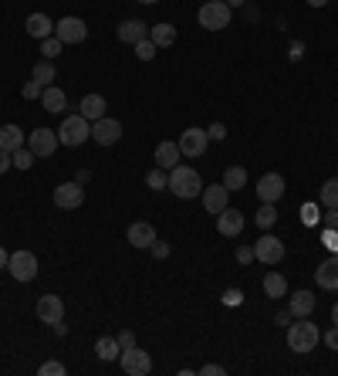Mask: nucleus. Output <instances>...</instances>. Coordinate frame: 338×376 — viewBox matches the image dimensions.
Returning <instances> with one entry per match:
<instances>
[{
  "label": "nucleus",
  "instance_id": "obj_54",
  "mask_svg": "<svg viewBox=\"0 0 338 376\" xmlns=\"http://www.w3.org/2000/svg\"><path fill=\"white\" fill-rule=\"evenodd\" d=\"M332 322H335V326H338V302H335V305H332Z\"/></svg>",
  "mask_w": 338,
  "mask_h": 376
},
{
  "label": "nucleus",
  "instance_id": "obj_20",
  "mask_svg": "<svg viewBox=\"0 0 338 376\" xmlns=\"http://www.w3.org/2000/svg\"><path fill=\"white\" fill-rule=\"evenodd\" d=\"M119 38H122L125 45H136V41H142V38H149V24H142V21H136V17H129V21L119 24Z\"/></svg>",
  "mask_w": 338,
  "mask_h": 376
},
{
  "label": "nucleus",
  "instance_id": "obj_48",
  "mask_svg": "<svg viewBox=\"0 0 338 376\" xmlns=\"http://www.w3.org/2000/svg\"><path fill=\"white\" fill-rule=\"evenodd\" d=\"M200 376H223V366H216V363H206L200 370Z\"/></svg>",
  "mask_w": 338,
  "mask_h": 376
},
{
  "label": "nucleus",
  "instance_id": "obj_28",
  "mask_svg": "<svg viewBox=\"0 0 338 376\" xmlns=\"http://www.w3.org/2000/svg\"><path fill=\"white\" fill-rule=\"evenodd\" d=\"M318 204H322L325 210L338 207V176H332V180H325L322 183V190H318Z\"/></svg>",
  "mask_w": 338,
  "mask_h": 376
},
{
  "label": "nucleus",
  "instance_id": "obj_7",
  "mask_svg": "<svg viewBox=\"0 0 338 376\" xmlns=\"http://www.w3.org/2000/svg\"><path fill=\"white\" fill-rule=\"evenodd\" d=\"M54 38H62V45H81L88 38V24L81 17H62L54 24Z\"/></svg>",
  "mask_w": 338,
  "mask_h": 376
},
{
  "label": "nucleus",
  "instance_id": "obj_53",
  "mask_svg": "<svg viewBox=\"0 0 338 376\" xmlns=\"http://www.w3.org/2000/svg\"><path fill=\"white\" fill-rule=\"evenodd\" d=\"M328 0H308V7H325Z\"/></svg>",
  "mask_w": 338,
  "mask_h": 376
},
{
  "label": "nucleus",
  "instance_id": "obj_44",
  "mask_svg": "<svg viewBox=\"0 0 338 376\" xmlns=\"http://www.w3.org/2000/svg\"><path fill=\"white\" fill-rule=\"evenodd\" d=\"M206 136H210V139H227V125H223V123H214L210 129H206Z\"/></svg>",
  "mask_w": 338,
  "mask_h": 376
},
{
  "label": "nucleus",
  "instance_id": "obj_21",
  "mask_svg": "<svg viewBox=\"0 0 338 376\" xmlns=\"http://www.w3.org/2000/svg\"><path fill=\"white\" fill-rule=\"evenodd\" d=\"M24 28H28V34H31V38L45 41V38H51V34H54V21H51L47 14H31L28 21H24Z\"/></svg>",
  "mask_w": 338,
  "mask_h": 376
},
{
  "label": "nucleus",
  "instance_id": "obj_12",
  "mask_svg": "<svg viewBox=\"0 0 338 376\" xmlns=\"http://www.w3.org/2000/svg\"><path fill=\"white\" fill-rule=\"evenodd\" d=\"M284 258V244L277 241L274 234H264L257 244H254V261H264V265H277Z\"/></svg>",
  "mask_w": 338,
  "mask_h": 376
},
{
  "label": "nucleus",
  "instance_id": "obj_9",
  "mask_svg": "<svg viewBox=\"0 0 338 376\" xmlns=\"http://www.w3.org/2000/svg\"><path fill=\"white\" fill-rule=\"evenodd\" d=\"M206 142H210L206 129H197V125H193V129H186L183 136H180V153L190 159H197L206 153Z\"/></svg>",
  "mask_w": 338,
  "mask_h": 376
},
{
  "label": "nucleus",
  "instance_id": "obj_34",
  "mask_svg": "<svg viewBox=\"0 0 338 376\" xmlns=\"http://www.w3.org/2000/svg\"><path fill=\"white\" fill-rule=\"evenodd\" d=\"M156 51H159V47L153 45V38H142V41H136V58H139V62H153Z\"/></svg>",
  "mask_w": 338,
  "mask_h": 376
},
{
  "label": "nucleus",
  "instance_id": "obj_56",
  "mask_svg": "<svg viewBox=\"0 0 338 376\" xmlns=\"http://www.w3.org/2000/svg\"><path fill=\"white\" fill-rule=\"evenodd\" d=\"M139 4H159V0H139Z\"/></svg>",
  "mask_w": 338,
  "mask_h": 376
},
{
  "label": "nucleus",
  "instance_id": "obj_22",
  "mask_svg": "<svg viewBox=\"0 0 338 376\" xmlns=\"http://www.w3.org/2000/svg\"><path fill=\"white\" fill-rule=\"evenodd\" d=\"M78 112H81L88 123H98V119L105 115V95H95V92L85 95V98H81V106H78Z\"/></svg>",
  "mask_w": 338,
  "mask_h": 376
},
{
  "label": "nucleus",
  "instance_id": "obj_11",
  "mask_svg": "<svg viewBox=\"0 0 338 376\" xmlns=\"http://www.w3.org/2000/svg\"><path fill=\"white\" fill-rule=\"evenodd\" d=\"M24 146L31 149L34 156H51V153L58 149V132H54V129H34Z\"/></svg>",
  "mask_w": 338,
  "mask_h": 376
},
{
  "label": "nucleus",
  "instance_id": "obj_30",
  "mask_svg": "<svg viewBox=\"0 0 338 376\" xmlns=\"http://www.w3.org/2000/svg\"><path fill=\"white\" fill-rule=\"evenodd\" d=\"M31 79L37 81V85H41V89H47V85H51V81H54V62H37L31 68Z\"/></svg>",
  "mask_w": 338,
  "mask_h": 376
},
{
  "label": "nucleus",
  "instance_id": "obj_33",
  "mask_svg": "<svg viewBox=\"0 0 338 376\" xmlns=\"http://www.w3.org/2000/svg\"><path fill=\"white\" fill-rule=\"evenodd\" d=\"M146 183H149V190H166L169 187V173L163 170V166H156V170L146 173Z\"/></svg>",
  "mask_w": 338,
  "mask_h": 376
},
{
  "label": "nucleus",
  "instance_id": "obj_26",
  "mask_svg": "<svg viewBox=\"0 0 338 376\" xmlns=\"http://www.w3.org/2000/svg\"><path fill=\"white\" fill-rule=\"evenodd\" d=\"M95 353H98V360L115 363L119 356H122V346H119V339H115V336H102V339L95 343Z\"/></svg>",
  "mask_w": 338,
  "mask_h": 376
},
{
  "label": "nucleus",
  "instance_id": "obj_37",
  "mask_svg": "<svg viewBox=\"0 0 338 376\" xmlns=\"http://www.w3.org/2000/svg\"><path fill=\"white\" fill-rule=\"evenodd\" d=\"M318 204H301V224H305V227H315V224H318Z\"/></svg>",
  "mask_w": 338,
  "mask_h": 376
},
{
  "label": "nucleus",
  "instance_id": "obj_42",
  "mask_svg": "<svg viewBox=\"0 0 338 376\" xmlns=\"http://www.w3.org/2000/svg\"><path fill=\"white\" fill-rule=\"evenodd\" d=\"M115 339H119V346H122V349H132V346H139L136 343V332H132V329H122L119 336H115Z\"/></svg>",
  "mask_w": 338,
  "mask_h": 376
},
{
  "label": "nucleus",
  "instance_id": "obj_38",
  "mask_svg": "<svg viewBox=\"0 0 338 376\" xmlns=\"http://www.w3.org/2000/svg\"><path fill=\"white\" fill-rule=\"evenodd\" d=\"M322 244H325L328 251H332V254H338V231L325 227V231H322Z\"/></svg>",
  "mask_w": 338,
  "mask_h": 376
},
{
  "label": "nucleus",
  "instance_id": "obj_15",
  "mask_svg": "<svg viewBox=\"0 0 338 376\" xmlns=\"http://www.w3.org/2000/svg\"><path fill=\"white\" fill-rule=\"evenodd\" d=\"M216 231L223 237H237L244 231V214L240 210H233V207H223L220 214H216Z\"/></svg>",
  "mask_w": 338,
  "mask_h": 376
},
{
  "label": "nucleus",
  "instance_id": "obj_47",
  "mask_svg": "<svg viewBox=\"0 0 338 376\" xmlns=\"http://www.w3.org/2000/svg\"><path fill=\"white\" fill-rule=\"evenodd\" d=\"M325 227H332V231H338V207H332V210H325Z\"/></svg>",
  "mask_w": 338,
  "mask_h": 376
},
{
  "label": "nucleus",
  "instance_id": "obj_14",
  "mask_svg": "<svg viewBox=\"0 0 338 376\" xmlns=\"http://www.w3.org/2000/svg\"><path fill=\"white\" fill-rule=\"evenodd\" d=\"M54 204L62 207V210H78V207L85 204V190H81V183H62V187L54 190Z\"/></svg>",
  "mask_w": 338,
  "mask_h": 376
},
{
  "label": "nucleus",
  "instance_id": "obj_45",
  "mask_svg": "<svg viewBox=\"0 0 338 376\" xmlns=\"http://www.w3.org/2000/svg\"><path fill=\"white\" fill-rule=\"evenodd\" d=\"M156 254V258H159V261H163V258H169V244H163V241H159V237H156L153 241V248H149Z\"/></svg>",
  "mask_w": 338,
  "mask_h": 376
},
{
  "label": "nucleus",
  "instance_id": "obj_5",
  "mask_svg": "<svg viewBox=\"0 0 338 376\" xmlns=\"http://www.w3.org/2000/svg\"><path fill=\"white\" fill-rule=\"evenodd\" d=\"M7 271L14 282H34L37 278V258L34 251H14L11 261H7Z\"/></svg>",
  "mask_w": 338,
  "mask_h": 376
},
{
  "label": "nucleus",
  "instance_id": "obj_27",
  "mask_svg": "<svg viewBox=\"0 0 338 376\" xmlns=\"http://www.w3.org/2000/svg\"><path fill=\"white\" fill-rule=\"evenodd\" d=\"M264 295L267 298H284L288 295V282H284L281 271H267V275H264Z\"/></svg>",
  "mask_w": 338,
  "mask_h": 376
},
{
  "label": "nucleus",
  "instance_id": "obj_16",
  "mask_svg": "<svg viewBox=\"0 0 338 376\" xmlns=\"http://www.w3.org/2000/svg\"><path fill=\"white\" fill-rule=\"evenodd\" d=\"M315 282L322 288H328V292H338V254L325 258L322 265L315 268Z\"/></svg>",
  "mask_w": 338,
  "mask_h": 376
},
{
  "label": "nucleus",
  "instance_id": "obj_49",
  "mask_svg": "<svg viewBox=\"0 0 338 376\" xmlns=\"http://www.w3.org/2000/svg\"><path fill=\"white\" fill-rule=\"evenodd\" d=\"M7 166H14V156L0 149V173H7Z\"/></svg>",
  "mask_w": 338,
  "mask_h": 376
},
{
  "label": "nucleus",
  "instance_id": "obj_1",
  "mask_svg": "<svg viewBox=\"0 0 338 376\" xmlns=\"http://www.w3.org/2000/svg\"><path fill=\"white\" fill-rule=\"evenodd\" d=\"M169 190H173L180 200H193L197 193H203L200 173L193 170V166H186V163L173 166V170H169Z\"/></svg>",
  "mask_w": 338,
  "mask_h": 376
},
{
  "label": "nucleus",
  "instance_id": "obj_13",
  "mask_svg": "<svg viewBox=\"0 0 338 376\" xmlns=\"http://www.w3.org/2000/svg\"><path fill=\"white\" fill-rule=\"evenodd\" d=\"M257 197H261L264 204H277L284 197V176L281 173H264L261 180H257Z\"/></svg>",
  "mask_w": 338,
  "mask_h": 376
},
{
  "label": "nucleus",
  "instance_id": "obj_35",
  "mask_svg": "<svg viewBox=\"0 0 338 376\" xmlns=\"http://www.w3.org/2000/svg\"><path fill=\"white\" fill-rule=\"evenodd\" d=\"M41 55H45L47 62H51V58H58V55H62V38H54V34L45 38V41H41Z\"/></svg>",
  "mask_w": 338,
  "mask_h": 376
},
{
  "label": "nucleus",
  "instance_id": "obj_36",
  "mask_svg": "<svg viewBox=\"0 0 338 376\" xmlns=\"http://www.w3.org/2000/svg\"><path fill=\"white\" fill-rule=\"evenodd\" d=\"M11 156H14L17 170H31V166H34V153L28 149V146H21V149H17V153H11Z\"/></svg>",
  "mask_w": 338,
  "mask_h": 376
},
{
  "label": "nucleus",
  "instance_id": "obj_46",
  "mask_svg": "<svg viewBox=\"0 0 338 376\" xmlns=\"http://www.w3.org/2000/svg\"><path fill=\"white\" fill-rule=\"evenodd\" d=\"M237 261H240V265H250V261H254V248H237Z\"/></svg>",
  "mask_w": 338,
  "mask_h": 376
},
{
  "label": "nucleus",
  "instance_id": "obj_52",
  "mask_svg": "<svg viewBox=\"0 0 338 376\" xmlns=\"http://www.w3.org/2000/svg\"><path fill=\"white\" fill-rule=\"evenodd\" d=\"M7 261H11V254H7V251L0 248V268H7Z\"/></svg>",
  "mask_w": 338,
  "mask_h": 376
},
{
  "label": "nucleus",
  "instance_id": "obj_17",
  "mask_svg": "<svg viewBox=\"0 0 338 376\" xmlns=\"http://www.w3.org/2000/svg\"><path fill=\"white\" fill-rule=\"evenodd\" d=\"M203 207H206V214H220L223 207H227V197H231V190L223 187V183H214V187H203Z\"/></svg>",
  "mask_w": 338,
  "mask_h": 376
},
{
  "label": "nucleus",
  "instance_id": "obj_41",
  "mask_svg": "<svg viewBox=\"0 0 338 376\" xmlns=\"http://www.w3.org/2000/svg\"><path fill=\"white\" fill-rule=\"evenodd\" d=\"M41 95H45V89H41V85H37V81H28V85H24V98H28V102H34V98H41Z\"/></svg>",
  "mask_w": 338,
  "mask_h": 376
},
{
  "label": "nucleus",
  "instance_id": "obj_51",
  "mask_svg": "<svg viewBox=\"0 0 338 376\" xmlns=\"http://www.w3.org/2000/svg\"><path fill=\"white\" fill-rule=\"evenodd\" d=\"M291 319H294L291 312H281V315H277V326H288V322H291Z\"/></svg>",
  "mask_w": 338,
  "mask_h": 376
},
{
  "label": "nucleus",
  "instance_id": "obj_25",
  "mask_svg": "<svg viewBox=\"0 0 338 376\" xmlns=\"http://www.w3.org/2000/svg\"><path fill=\"white\" fill-rule=\"evenodd\" d=\"M41 102H45V112H54V115H62V109H68V95H64L58 85H47L45 95H41Z\"/></svg>",
  "mask_w": 338,
  "mask_h": 376
},
{
  "label": "nucleus",
  "instance_id": "obj_8",
  "mask_svg": "<svg viewBox=\"0 0 338 376\" xmlns=\"http://www.w3.org/2000/svg\"><path fill=\"white\" fill-rule=\"evenodd\" d=\"M92 139L98 142V146H115V142L122 139V123L102 115L98 123H92Z\"/></svg>",
  "mask_w": 338,
  "mask_h": 376
},
{
  "label": "nucleus",
  "instance_id": "obj_39",
  "mask_svg": "<svg viewBox=\"0 0 338 376\" xmlns=\"http://www.w3.org/2000/svg\"><path fill=\"white\" fill-rule=\"evenodd\" d=\"M37 373H41V376H64V363L51 360V363H45V366H41Z\"/></svg>",
  "mask_w": 338,
  "mask_h": 376
},
{
  "label": "nucleus",
  "instance_id": "obj_40",
  "mask_svg": "<svg viewBox=\"0 0 338 376\" xmlns=\"http://www.w3.org/2000/svg\"><path fill=\"white\" fill-rule=\"evenodd\" d=\"M240 302H244V292H240V288H227V292H223V305H231V309H237Z\"/></svg>",
  "mask_w": 338,
  "mask_h": 376
},
{
  "label": "nucleus",
  "instance_id": "obj_29",
  "mask_svg": "<svg viewBox=\"0 0 338 376\" xmlns=\"http://www.w3.org/2000/svg\"><path fill=\"white\" fill-rule=\"evenodd\" d=\"M149 38H153L156 47H169L176 41V28L173 24H156V28H149Z\"/></svg>",
  "mask_w": 338,
  "mask_h": 376
},
{
  "label": "nucleus",
  "instance_id": "obj_31",
  "mask_svg": "<svg viewBox=\"0 0 338 376\" xmlns=\"http://www.w3.org/2000/svg\"><path fill=\"white\" fill-rule=\"evenodd\" d=\"M223 187L231 190V193L233 190H244L247 187V170L244 166H231V170L223 173Z\"/></svg>",
  "mask_w": 338,
  "mask_h": 376
},
{
  "label": "nucleus",
  "instance_id": "obj_3",
  "mask_svg": "<svg viewBox=\"0 0 338 376\" xmlns=\"http://www.w3.org/2000/svg\"><path fill=\"white\" fill-rule=\"evenodd\" d=\"M231 14H233V7L227 0H206L200 7V14H197V21H200V28H206V31H223V28H231Z\"/></svg>",
  "mask_w": 338,
  "mask_h": 376
},
{
  "label": "nucleus",
  "instance_id": "obj_10",
  "mask_svg": "<svg viewBox=\"0 0 338 376\" xmlns=\"http://www.w3.org/2000/svg\"><path fill=\"white\" fill-rule=\"evenodd\" d=\"M37 319L41 322H47V326H58V322H64V302L62 295H41L37 298Z\"/></svg>",
  "mask_w": 338,
  "mask_h": 376
},
{
  "label": "nucleus",
  "instance_id": "obj_32",
  "mask_svg": "<svg viewBox=\"0 0 338 376\" xmlns=\"http://www.w3.org/2000/svg\"><path fill=\"white\" fill-rule=\"evenodd\" d=\"M257 227H261V231H271V227H274V220H277V207L274 204H264L261 210H257Z\"/></svg>",
  "mask_w": 338,
  "mask_h": 376
},
{
  "label": "nucleus",
  "instance_id": "obj_23",
  "mask_svg": "<svg viewBox=\"0 0 338 376\" xmlns=\"http://www.w3.org/2000/svg\"><path fill=\"white\" fill-rule=\"evenodd\" d=\"M24 142L28 139H24L21 125H0V149H4V153H17Z\"/></svg>",
  "mask_w": 338,
  "mask_h": 376
},
{
  "label": "nucleus",
  "instance_id": "obj_55",
  "mask_svg": "<svg viewBox=\"0 0 338 376\" xmlns=\"http://www.w3.org/2000/svg\"><path fill=\"white\" fill-rule=\"evenodd\" d=\"M227 4H231V7H244L247 0H227Z\"/></svg>",
  "mask_w": 338,
  "mask_h": 376
},
{
  "label": "nucleus",
  "instance_id": "obj_24",
  "mask_svg": "<svg viewBox=\"0 0 338 376\" xmlns=\"http://www.w3.org/2000/svg\"><path fill=\"white\" fill-rule=\"evenodd\" d=\"M288 312H291L294 319H308V315L315 312V295H311V292H294Z\"/></svg>",
  "mask_w": 338,
  "mask_h": 376
},
{
  "label": "nucleus",
  "instance_id": "obj_2",
  "mask_svg": "<svg viewBox=\"0 0 338 376\" xmlns=\"http://www.w3.org/2000/svg\"><path fill=\"white\" fill-rule=\"evenodd\" d=\"M318 343H322V332H318V326H315L311 319H298L294 326H288V349H291V353L305 356V353H311Z\"/></svg>",
  "mask_w": 338,
  "mask_h": 376
},
{
  "label": "nucleus",
  "instance_id": "obj_4",
  "mask_svg": "<svg viewBox=\"0 0 338 376\" xmlns=\"http://www.w3.org/2000/svg\"><path fill=\"white\" fill-rule=\"evenodd\" d=\"M88 136H92V123H88L81 112L62 119V129H58V142H62V146H81Z\"/></svg>",
  "mask_w": 338,
  "mask_h": 376
},
{
  "label": "nucleus",
  "instance_id": "obj_6",
  "mask_svg": "<svg viewBox=\"0 0 338 376\" xmlns=\"http://www.w3.org/2000/svg\"><path fill=\"white\" fill-rule=\"evenodd\" d=\"M119 363H122V370H125L129 376H149V373H153V360H149V353H146L142 346L122 349Z\"/></svg>",
  "mask_w": 338,
  "mask_h": 376
},
{
  "label": "nucleus",
  "instance_id": "obj_43",
  "mask_svg": "<svg viewBox=\"0 0 338 376\" xmlns=\"http://www.w3.org/2000/svg\"><path fill=\"white\" fill-rule=\"evenodd\" d=\"M322 343L328 346L332 353H338V326H335V329H328V332H325V336H322Z\"/></svg>",
  "mask_w": 338,
  "mask_h": 376
},
{
  "label": "nucleus",
  "instance_id": "obj_18",
  "mask_svg": "<svg viewBox=\"0 0 338 376\" xmlns=\"http://www.w3.org/2000/svg\"><path fill=\"white\" fill-rule=\"evenodd\" d=\"M129 244L132 248H153V241H156V227L153 224H146V220H139V224H132L129 227Z\"/></svg>",
  "mask_w": 338,
  "mask_h": 376
},
{
  "label": "nucleus",
  "instance_id": "obj_19",
  "mask_svg": "<svg viewBox=\"0 0 338 376\" xmlns=\"http://www.w3.org/2000/svg\"><path fill=\"white\" fill-rule=\"evenodd\" d=\"M180 142H159L156 146V166H163V170H173V166H180Z\"/></svg>",
  "mask_w": 338,
  "mask_h": 376
},
{
  "label": "nucleus",
  "instance_id": "obj_50",
  "mask_svg": "<svg viewBox=\"0 0 338 376\" xmlns=\"http://www.w3.org/2000/svg\"><path fill=\"white\" fill-rule=\"evenodd\" d=\"M301 51H305V45H301V41H294V45H291V62L301 58Z\"/></svg>",
  "mask_w": 338,
  "mask_h": 376
}]
</instances>
